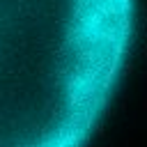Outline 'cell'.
<instances>
[{"label": "cell", "mask_w": 147, "mask_h": 147, "mask_svg": "<svg viewBox=\"0 0 147 147\" xmlns=\"http://www.w3.org/2000/svg\"><path fill=\"white\" fill-rule=\"evenodd\" d=\"M133 25V0H0V147H87Z\"/></svg>", "instance_id": "obj_1"}]
</instances>
